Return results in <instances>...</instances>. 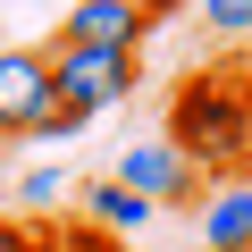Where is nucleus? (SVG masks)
<instances>
[{"label":"nucleus","mask_w":252,"mask_h":252,"mask_svg":"<svg viewBox=\"0 0 252 252\" xmlns=\"http://www.w3.org/2000/svg\"><path fill=\"white\" fill-rule=\"evenodd\" d=\"M59 193H67V177H59V168H26V177H17V202H26V210H51Z\"/></svg>","instance_id":"nucleus-9"},{"label":"nucleus","mask_w":252,"mask_h":252,"mask_svg":"<svg viewBox=\"0 0 252 252\" xmlns=\"http://www.w3.org/2000/svg\"><path fill=\"white\" fill-rule=\"evenodd\" d=\"M76 210H84L101 235H135V227H152V202H143V193H126L118 177H93V185L76 193Z\"/></svg>","instance_id":"nucleus-7"},{"label":"nucleus","mask_w":252,"mask_h":252,"mask_svg":"<svg viewBox=\"0 0 252 252\" xmlns=\"http://www.w3.org/2000/svg\"><path fill=\"white\" fill-rule=\"evenodd\" d=\"M168 143L193 160V177H244L252 168V126H244V93L235 76H185L168 101Z\"/></svg>","instance_id":"nucleus-1"},{"label":"nucleus","mask_w":252,"mask_h":252,"mask_svg":"<svg viewBox=\"0 0 252 252\" xmlns=\"http://www.w3.org/2000/svg\"><path fill=\"white\" fill-rule=\"evenodd\" d=\"M143 34H152V17L135 0H76L59 26V42H84V51H143Z\"/></svg>","instance_id":"nucleus-5"},{"label":"nucleus","mask_w":252,"mask_h":252,"mask_svg":"<svg viewBox=\"0 0 252 252\" xmlns=\"http://www.w3.org/2000/svg\"><path fill=\"white\" fill-rule=\"evenodd\" d=\"M202 252H252V177H227L202 202Z\"/></svg>","instance_id":"nucleus-6"},{"label":"nucleus","mask_w":252,"mask_h":252,"mask_svg":"<svg viewBox=\"0 0 252 252\" xmlns=\"http://www.w3.org/2000/svg\"><path fill=\"white\" fill-rule=\"evenodd\" d=\"M42 67H51V93H59L76 118H101V109H118L126 93H135V51H84V42H51V51H42Z\"/></svg>","instance_id":"nucleus-2"},{"label":"nucleus","mask_w":252,"mask_h":252,"mask_svg":"<svg viewBox=\"0 0 252 252\" xmlns=\"http://www.w3.org/2000/svg\"><path fill=\"white\" fill-rule=\"evenodd\" d=\"M135 9H143V17H177L185 0H135Z\"/></svg>","instance_id":"nucleus-12"},{"label":"nucleus","mask_w":252,"mask_h":252,"mask_svg":"<svg viewBox=\"0 0 252 252\" xmlns=\"http://www.w3.org/2000/svg\"><path fill=\"white\" fill-rule=\"evenodd\" d=\"M0 143H9V135H0Z\"/></svg>","instance_id":"nucleus-14"},{"label":"nucleus","mask_w":252,"mask_h":252,"mask_svg":"<svg viewBox=\"0 0 252 252\" xmlns=\"http://www.w3.org/2000/svg\"><path fill=\"white\" fill-rule=\"evenodd\" d=\"M42 109H59L42 51H0V135H34Z\"/></svg>","instance_id":"nucleus-4"},{"label":"nucleus","mask_w":252,"mask_h":252,"mask_svg":"<svg viewBox=\"0 0 252 252\" xmlns=\"http://www.w3.org/2000/svg\"><path fill=\"white\" fill-rule=\"evenodd\" d=\"M235 93H244V126H252V76H244V84H235Z\"/></svg>","instance_id":"nucleus-13"},{"label":"nucleus","mask_w":252,"mask_h":252,"mask_svg":"<svg viewBox=\"0 0 252 252\" xmlns=\"http://www.w3.org/2000/svg\"><path fill=\"white\" fill-rule=\"evenodd\" d=\"M202 26H210L219 42H244V34H252V0H202Z\"/></svg>","instance_id":"nucleus-8"},{"label":"nucleus","mask_w":252,"mask_h":252,"mask_svg":"<svg viewBox=\"0 0 252 252\" xmlns=\"http://www.w3.org/2000/svg\"><path fill=\"white\" fill-rule=\"evenodd\" d=\"M51 252H118V235H101L93 219H76L67 235H51Z\"/></svg>","instance_id":"nucleus-10"},{"label":"nucleus","mask_w":252,"mask_h":252,"mask_svg":"<svg viewBox=\"0 0 252 252\" xmlns=\"http://www.w3.org/2000/svg\"><path fill=\"white\" fill-rule=\"evenodd\" d=\"M0 252H51V235L26 227V219H0Z\"/></svg>","instance_id":"nucleus-11"},{"label":"nucleus","mask_w":252,"mask_h":252,"mask_svg":"<svg viewBox=\"0 0 252 252\" xmlns=\"http://www.w3.org/2000/svg\"><path fill=\"white\" fill-rule=\"evenodd\" d=\"M109 177H118L126 193H143L152 210H160V202H193V193H202V177H193V160H185L177 143H126Z\"/></svg>","instance_id":"nucleus-3"}]
</instances>
